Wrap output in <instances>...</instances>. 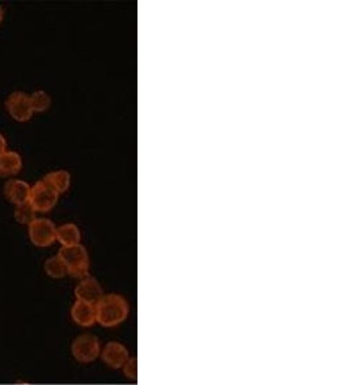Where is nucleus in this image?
<instances>
[{
	"instance_id": "19",
	"label": "nucleus",
	"mask_w": 343,
	"mask_h": 385,
	"mask_svg": "<svg viewBox=\"0 0 343 385\" xmlns=\"http://www.w3.org/2000/svg\"><path fill=\"white\" fill-rule=\"evenodd\" d=\"M3 18H4V9L0 6V22L3 21Z\"/></svg>"
},
{
	"instance_id": "9",
	"label": "nucleus",
	"mask_w": 343,
	"mask_h": 385,
	"mask_svg": "<svg viewBox=\"0 0 343 385\" xmlns=\"http://www.w3.org/2000/svg\"><path fill=\"white\" fill-rule=\"evenodd\" d=\"M102 359L112 369H120L129 360V351L119 342H109L102 352Z\"/></svg>"
},
{
	"instance_id": "16",
	"label": "nucleus",
	"mask_w": 343,
	"mask_h": 385,
	"mask_svg": "<svg viewBox=\"0 0 343 385\" xmlns=\"http://www.w3.org/2000/svg\"><path fill=\"white\" fill-rule=\"evenodd\" d=\"M36 213L38 212L33 210L30 203L16 205V208H15V219H16V221L18 223L29 226L36 219Z\"/></svg>"
},
{
	"instance_id": "10",
	"label": "nucleus",
	"mask_w": 343,
	"mask_h": 385,
	"mask_svg": "<svg viewBox=\"0 0 343 385\" xmlns=\"http://www.w3.org/2000/svg\"><path fill=\"white\" fill-rule=\"evenodd\" d=\"M71 317L77 325L82 328H89L97 322V306L76 301L71 308Z\"/></svg>"
},
{
	"instance_id": "4",
	"label": "nucleus",
	"mask_w": 343,
	"mask_h": 385,
	"mask_svg": "<svg viewBox=\"0 0 343 385\" xmlns=\"http://www.w3.org/2000/svg\"><path fill=\"white\" fill-rule=\"evenodd\" d=\"M29 238L33 246L40 248L52 246L57 240V228L49 219L36 217L29 225Z\"/></svg>"
},
{
	"instance_id": "3",
	"label": "nucleus",
	"mask_w": 343,
	"mask_h": 385,
	"mask_svg": "<svg viewBox=\"0 0 343 385\" xmlns=\"http://www.w3.org/2000/svg\"><path fill=\"white\" fill-rule=\"evenodd\" d=\"M58 194L54 189L50 188L48 184L40 180L35 182L31 187V194L29 203L31 205L36 212L47 213L57 205Z\"/></svg>"
},
{
	"instance_id": "1",
	"label": "nucleus",
	"mask_w": 343,
	"mask_h": 385,
	"mask_svg": "<svg viewBox=\"0 0 343 385\" xmlns=\"http://www.w3.org/2000/svg\"><path fill=\"white\" fill-rule=\"evenodd\" d=\"M129 316V304L123 295L107 294L97 304V322L105 328H114Z\"/></svg>"
},
{
	"instance_id": "18",
	"label": "nucleus",
	"mask_w": 343,
	"mask_h": 385,
	"mask_svg": "<svg viewBox=\"0 0 343 385\" xmlns=\"http://www.w3.org/2000/svg\"><path fill=\"white\" fill-rule=\"evenodd\" d=\"M7 152V139L3 134H0V156Z\"/></svg>"
},
{
	"instance_id": "14",
	"label": "nucleus",
	"mask_w": 343,
	"mask_h": 385,
	"mask_svg": "<svg viewBox=\"0 0 343 385\" xmlns=\"http://www.w3.org/2000/svg\"><path fill=\"white\" fill-rule=\"evenodd\" d=\"M44 270L47 272V275L52 279H62L67 275L65 263L62 262V260L59 258V256L49 257L45 263H44Z\"/></svg>"
},
{
	"instance_id": "13",
	"label": "nucleus",
	"mask_w": 343,
	"mask_h": 385,
	"mask_svg": "<svg viewBox=\"0 0 343 385\" xmlns=\"http://www.w3.org/2000/svg\"><path fill=\"white\" fill-rule=\"evenodd\" d=\"M57 240L62 246H77L82 240V233L75 223H65L57 228Z\"/></svg>"
},
{
	"instance_id": "17",
	"label": "nucleus",
	"mask_w": 343,
	"mask_h": 385,
	"mask_svg": "<svg viewBox=\"0 0 343 385\" xmlns=\"http://www.w3.org/2000/svg\"><path fill=\"white\" fill-rule=\"evenodd\" d=\"M123 368L126 377H129L130 379H137L138 369H137V360L135 359H129Z\"/></svg>"
},
{
	"instance_id": "2",
	"label": "nucleus",
	"mask_w": 343,
	"mask_h": 385,
	"mask_svg": "<svg viewBox=\"0 0 343 385\" xmlns=\"http://www.w3.org/2000/svg\"><path fill=\"white\" fill-rule=\"evenodd\" d=\"M59 258L65 263L67 274L74 278H86L89 272V254L85 246H62L59 249Z\"/></svg>"
},
{
	"instance_id": "12",
	"label": "nucleus",
	"mask_w": 343,
	"mask_h": 385,
	"mask_svg": "<svg viewBox=\"0 0 343 385\" xmlns=\"http://www.w3.org/2000/svg\"><path fill=\"white\" fill-rule=\"evenodd\" d=\"M43 181L48 184L50 188L54 189L58 194H63L71 185V175L66 170H58V171L47 173Z\"/></svg>"
},
{
	"instance_id": "8",
	"label": "nucleus",
	"mask_w": 343,
	"mask_h": 385,
	"mask_svg": "<svg viewBox=\"0 0 343 385\" xmlns=\"http://www.w3.org/2000/svg\"><path fill=\"white\" fill-rule=\"evenodd\" d=\"M4 194L10 203H13L15 205H25V203H29L30 194H31V187L26 181L12 179L6 182Z\"/></svg>"
},
{
	"instance_id": "7",
	"label": "nucleus",
	"mask_w": 343,
	"mask_h": 385,
	"mask_svg": "<svg viewBox=\"0 0 343 385\" xmlns=\"http://www.w3.org/2000/svg\"><path fill=\"white\" fill-rule=\"evenodd\" d=\"M75 295L77 301L97 306L105 294L98 280L86 276V278H82V281L77 284V287L75 288Z\"/></svg>"
},
{
	"instance_id": "15",
	"label": "nucleus",
	"mask_w": 343,
	"mask_h": 385,
	"mask_svg": "<svg viewBox=\"0 0 343 385\" xmlns=\"http://www.w3.org/2000/svg\"><path fill=\"white\" fill-rule=\"evenodd\" d=\"M33 113H41L49 109L52 98L47 91H36L30 95Z\"/></svg>"
},
{
	"instance_id": "6",
	"label": "nucleus",
	"mask_w": 343,
	"mask_h": 385,
	"mask_svg": "<svg viewBox=\"0 0 343 385\" xmlns=\"http://www.w3.org/2000/svg\"><path fill=\"white\" fill-rule=\"evenodd\" d=\"M71 351L75 359L79 362H84V363L93 362L97 360L100 354L99 339L91 334H82L75 339Z\"/></svg>"
},
{
	"instance_id": "11",
	"label": "nucleus",
	"mask_w": 343,
	"mask_h": 385,
	"mask_svg": "<svg viewBox=\"0 0 343 385\" xmlns=\"http://www.w3.org/2000/svg\"><path fill=\"white\" fill-rule=\"evenodd\" d=\"M24 167L22 157L13 150H7L0 156V176H13Z\"/></svg>"
},
{
	"instance_id": "5",
	"label": "nucleus",
	"mask_w": 343,
	"mask_h": 385,
	"mask_svg": "<svg viewBox=\"0 0 343 385\" xmlns=\"http://www.w3.org/2000/svg\"><path fill=\"white\" fill-rule=\"evenodd\" d=\"M8 115L17 123H27L33 118V111L30 95L24 91H13L6 100Z\"/></svg>"
}]
</instances>
